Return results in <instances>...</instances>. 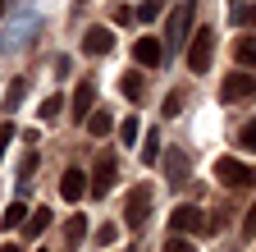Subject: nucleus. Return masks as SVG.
Masks as SVG:
<instances>
[{
  "label": "nucleus",
  "instance_id": "22",
  "mask_svg": "<svg viewBox=\"0 0 256 252\" xmlns=\"http://www.w3.org/2000/svg\"><path fill=\"white\" fill-rule=\"evenodd\" d=\"M60 110H64V101H60V97H46V101H42V119H46V124H55V119H60Z\"/></svg>",
  "mask_w": 256,
  "mask_h": 252
},
{
  "label": "nucleus",
  "instance_id": "21",
  "mask_svg": "<svg viewBox=\"0 0 256 252\" xmlns=\"http://www.w3.org/2000/svg\"><path fill=\"white\" fill-rule=\"evenodd\" d=\"M133 19H142V23H151V19H160V0H142V5L133 10Z\"/></svg>",
  "mask_w": 256,
  "mask_h": 252
},
{
  "label": "nucleus",
  "instance_id": "32",
  "mask_svg": "<svg viewBox=\"0 0 256 252\" xmlns=\"http://www.w3.org/2000/svg\"><path fill=\"white\" fill-rule=\"evenodd\" d=\"M0 10H5V0H0Z\"/></svg>",
  "mask_w": 256,
  "mask_h": 252
},
{
  "label": "nucleus",
  "instance_id": "8",
  "mask_svg": "<svg viewBox=\"0 0 256 252\" xmlns=\"http://www.w3.org/2000/svg\"><path fill=\"white\" fill-rule=\"evenodd\" d=\"M229 51H234V69H247V74H256V33H238Z\"/></svg>",
  "mask_w": 256,
  "mask_h": 252
},
{
  "label": "nucleus",
  "instance_id": "14",
  "mask_svg": "<svg viewBox=\"0 0 256 252\" xmlns=\"http://www.w3.org/2000/svg\"><path fill=\"white\" fill-rule=\"evenodd\" d=\"M119 92H124L128 101H142V97H146V78H142L138 69H133V74H124V78H119Z\"/></svg>",
  "mask_w": 256,
  "mask_h": 252
},
{
  "label": "nucleus",
  "instance_id": "25",
  "mask_svg": "<svg viewBox=\"0 0 256 252\" xmlns=\"http://www.w3.org/2000/svg\"><path fill=\"white\" fill-rule=\"evenodd\" d=\"M238 142H242L247 151H256V119H252V124H242V129H238Z\"/></svg>",
  "mask_w": 256,
  "mask_h": 252
},
{
  "label": "nucleus",
  "instance_id": "23",
  "mask_svg": "<svg viewBox=\"0 0 256 252\" xmlns=\"http://www.w3.org/2000/svg\"><path fill=\"white\" fill-rule=\"evenodd\" d=\"M119 142H124V147L138 142V119H124V124H119Z\"/></svg>",
  "mask_w": 256,
  "mask_h": 252
},
{
  "label": "nucleus",
  "instance_id": "4",
  "mask_svg": "<svg viewBox=\"0 0 256 252\" xmlns=\"http://www.w3.org/2000/svg\"><path fill=\"white\" fill-rule=\"evenodd\" d=\"M210 60H215V33L202 28V33H192V42H188V69L192 74H206Z\"/></svg>",
  "mask_w": 256,
  "mask_h": 252
},
{
  "label": "nucleus",
  "instance_id": "2",
  "mask_svg": "<svg viewBox=\"0 0 256 252\" xmlns=\"http://www.w3.org/2000/svg\"><path fill=\"white\" fill-rule=\"evenodd\" d=\"M192 10H197V0H183V5H174V10H170V28H165V55H170V51H178V46L188 42V33H192Z\"/></svg>",
  "mask_w": 256,
  "mask_h": 252
},
{
  "label": "nucleus",
  "instance_id": "5",
  "mask_svg": "<svg viewBox=\"0 0 256 252\" xmlns=\"http://www.w3.org/2000/svg\"><path fill=\"white\" fill-rule=\"evenodd\" d=\"M170 229H174L178 238H188V234H206V211H202V206H174Z\"/></svg>",
  "mask_w": 256,
  "mask_h": 252
},
{
  "label": "nucleus",
  "instance_id": "6",
  "mask_svg": "<svg viewBox=\"0 0 256 252\" xmlns=\"http://www.w3.org/2000/svg\"><path fill=\"white\" fill-rule=\"evenodd\" d=\"M220 97L229 101V106H234V101H252V97H256V74H247V69H234L229 78H224Z\"/></svg>",
  "mask_w": 256,
  "mask_h": 252
},
{
  "label": "nucleus",
  "instance_id": "29",
  "mask_svg": "<svg viewBox=\"0 0 256 252\" xmlns=\"http://www.w3.org/2000/svg\"><path fill=\"white\" fill-rule=\"evenodd\" d=\"M183 110V92H170V97H165V115H178Z\"/></svg>",
  "mask_w": 256,
  "mask_h": 252
},
{
  "label": "nucleus",
  "instance_id": "15",
  "mask_svg": "<svg viewBox=\"0 0 256 252\" xmlns=\"http://www.w3.org/2000/svg\"><path fill=\"white\" fill-rule=\"evenodd\" d=\"M28 215H32V211H28V202H23V197H18V202H10V206H5V229H23V225H28Z\"/></svg>",
  "mask_w": 256,
  "mask_h": 252
},
{
  "label": "nucleus",
  "instance_id": "7",
  "mask_svg": "<svg viewBox=\"0 0 256 252\" xmlns=\"http://www.w3.org/2000/svg\"><path fill=\"white\" fill-rule=\"evenodd\" d=\"M110 188H114V156H96V170H92L87 193H92V197H106Z\"/></svg>",
  "mask_w": 256,
  "mask_h": 252
},
{
  "label": "nucleus",
  "instance_id": "10",
  "mask_svg": "<svg viewBox=\"0 0 256 252\" xmlns=\"http://www.w3.org/2000/svg\"><path fill=\"white\" fill-rule=\"evenodd\" d=\"M60 197H64V202L87 197V174H82V170H64V179H60Z\"/></svg>",
  "mask_w": 256,
  "mask_h": 252
},
{
  "label": "nucleus",
  "instance_id": "13",
  "mask_svg": "<svg viewBox=\"0 0 256 252\" xmlns=\"http://www.w3.org/2000/svg\"><path fill=\"white\" fill-rule=\"evenodd\" d=\"M92 101H96V83H78V92H74V115L87 119L92 115Z\"/></svg>",
  "mask_w": 256,
  "mask_h": 252
},
{
  "label": "nucleus",
  "instance_id": "24",
  "mask_svg": "<svg viewBox=\"0 0 256 252\" xmlns=\"http://www.w3.org/2000/svg\"><path fill=\"white\" fill-rule=\"evenodd\" d=\"M142 161H146V165H151V161H160V138H156V133L142 142Z\"/></svg>",
  "mask_w": 256,
  "mask_h": 252
},
{
  "label": "nucleus",
  "instance_id": "30",
  "mask_svg": "<svg viewBox=\"0 0 256 252\" xmlns=\"http://www.w3.org/2000/svg\"><path fill=\"white\" fill-rule=\"evenodd\" d=\"M242 234H256V202H252L247 215H242Z\"/></svg>",
  "mask_w": 256,
  "mask_h": 252
},
{
  "label": "nucleus",
  "instance_id": "11",
  "mask_svg": "<svg viewBox=\"0 0 256 252\" xmlns=\"http://www.w3.org/2000/svg\"><path fill=\"white\" fill-rule=\"evenodd\" d=\"M82 51H87V55H110V51H114V37H110V28H87V37H82Z\"/></svg>",
  "mask_w": 256,
  "mask_h": 252
},
{
  "label": "nucleus",
  "instance_id": "3",
  "mask_svg": "<svg viewBox=\"0 0 256 252\" xmlns=\"http://www.w3.org/2000/svg\"><path fill=\"white\" fill-rule=\"evenodd\" d=\"M215 179L224 188H252L256 183V165H242V161H234V156H220L215 161Z\"/></svg>",
  "mask_w": 256,
  "mask_h": 252
},
{
  "label": "nucleus",
  "instance_id": "18",
  "mask_svg": "<svg viewBox=\"0 0 256 252\" xmlns=\"http://www.w3.org/2000/svg\"><path fill=\"white\" fill-rule=\"evenodd\" d=\"M229 19H234V28H252V33H256V5H238V0H234Z\"/></svg>",
  "mask_w": 256,
  "mask_h": 252
},
{
  "label": "nucleus",
  "instance_id": "1",
  "mask_svg": "<svg viewBox=\"0 0 256 252\" xmlns=\"http://www.w3.org/2000/svg\"><path fill=\"white\" fill-rule=\"evenodd\" d=\"M151 197H156L151 183H133V188H128V202H124V225H128V229H142V225H146Z\"/></svg>",
  "mask_w": 256,
  "mask_h": 252
},
{
  "label": "nucleus",
  "instance_id": "19",
  "mask_svg": "<svg viewBox=\"0 0 256 252\" xmlns=\"http://www.w3.org/2000/svg\"><path fill=\"white\" fill-rule=\"evenodd\" d=\"M23 97H28V83H23V78H14V83H10V92H5V115H14V110L23 106Z\"/></svg>",
  "mask_w": 256,
  "mask_h": 252
},
{
  "label": "nucleus",
  "instance_id": "12",
  "mask_svg": "<svg viewBox=\"0 0 256 252\" xmlns=\"http://www.w3.org/2000/svg\"><path fill=\"white\" fill-rule=\"evenodd\" d=\"M165 179H170V183H183V179H188V156H183L178 147L165 151Z\"/></svg>",
  "mask_w": 256,
  "mask_h": 252
},
{
  "label": "nucleus",
  "instance_id": "27",
  "mask_svg": "<svg viewBox=\"0 0 256 252\" xmlns=\"http://www.w3.org/2000/svg\"><path fill=\"white\" fill-rule=\"evenodd\" d=\"M160 252H197V247H192L188 238H178V234H174V238H165V247H160Z\"/></svg>",
  "mask_w": 256,
  "mask_h": 252
},
{
  "label": "nucleus",
  "instance_id": "26",
  "mask_svg": "<svg viewBox=\"0 0 256 252\" xmlns=\"http://www.w3.org/2000/svg\"><path fill=\"white\" fill-rule=\"evenodd\" d=\"M114 238H119V229H114V225H96V243H101V247H110Z\"/></svg>",
  "mask_w": 256,
  "mask_h": 252
},
{
  "label": "nucleus",
  "instance_id": "28",
  "mask_svg": "<svg viewBox=\"0 0 256 252\" xmlns=\"http://www.w3.org/2000/svg\"><path fill=\"white\" fill-rule=\"evenodd\" d=\"M14 142V124H0V161H5V147Z\"/></svg>",
  "mask_w": 256,
  "mask_h": 252
},
{
  "label": "nucleus",
  "instance_id": "20",
  "mask_svg": "<svg viewBox=\"0 0 256 252\" xmlns=\"http://www.w3.org/2000/svg\"><path fill=\"white\" fill-rule=\"evenodd\" d=\"M82 234H87V220L82 215H69V225H64V243L74 247V243H82Z\"/></svg>",
  "mask_w": 256,
  "mask_h": 252
},
{
  "label": "nucleus",
  "instance_id": "31",
  "mask_svg": "<svg viewBox=\"0 0 256 252\" xmlns=\"http://www.w3.org/2000/svg\"><path fill=\"white\" fill-rule=\"evenodd\" d=\"M0 252H23V247H18V243H5V247H0Z\"/></svg>",
  "mask_w": 256,
  "mask_h": 252
},
{
  "label": "nucleus",
  "instance_id": "17",
  "mask_svg": "<svg viewBox=\"0 0 256 252\" xmlns=\"http://www.w3.org/2000/svg\"><path fill=\"white\" fill-rule=\"evenodd\" d=\"M46 229H50V211H46V206H37V211L28 215V225H23V234H32V238H37V234H46Z\"/></svg>",
  "mask_w": 256,
  "mask_h": 252
},
{
  "label": "nucleus",
  "instance_id": "16",
  "mask_svg": "<svg viewBox=\"0 0 256 252\" xmlns=\"http://www.w3.org/2000/svg\"><path fill=\"white\" fill-rule=\"evenodd\" d=\"M82 124H87V133H92V138H106V133L114 129V115H106V110H96V115H87Z\"/></svg>",
  "mask_w": 256,
  "mask_h": 252
},
{
  "label": "nucleus",
  "instance_id": "9",
  "mask_svg": "<svg viewBox=\"0 0 256 252\" xmlns=\"http://www.w3.org/2000/svg\"><path fill=\"white\" fill-rule=\"evenodd\" d=\"M133 60H138L142 69L165 65V42H156V37H138V42H133Z\"/></svg>",
  "mask_w": 256,
  "mask_h": 252
}]
</instances>
